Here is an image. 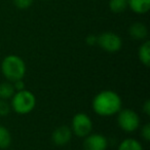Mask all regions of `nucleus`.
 Segmentation results:
<instances>
[{"instance_id":"nucleus-16","label":"nucleus","mask_w":150,"mask_h":150,"mask_svg":"<svg viewBox=\"0 0 150 150\" xmlns=\"http://www.w3.org/2000/svg\"><path fill=\"white\" fill-rule=\"evenodd\" d=\"M13 4L19 9H27L33 4L34 0H13Z\"/></svg>"},{"instance_id":"nucleus-18","label":"nucleus","mask_w":150,"mask_h":150,"mask_svg":"<svg viewBox=\"0 0 150 150\" xmlns=\"http://www.w3.org/2000/svg\"><path fill=\"white\" fill-rule=\"evenodd\" d=\"M141 135L144 138L145 141H150V125L149 123H146L143 127H142L141 131Z\"/></svg>"},{"instance_id":"nucleus-8","label":"nucleus","mask_w":150,"mask_h":150,"mask_svg":"<svg viewBox=\"0 0 150 150\" xmlns=\"http://www.w3.org/2000/svg\"><path fill=\"white\" fill-rule=\"evenodd\" d=\"M72 137V129L68 127L67 125H62L59 127L52 135V139L56 145L58 146H64L71 140Z\"/></svg>"},{"instance_id":"nucleus-20","label":"nucleus","mask_w":150,"mask_h":150,"mask_svg":"<svg viewBox=\"0 0 150 150\" xmlns=\"http://www.w3.org/2000/svg\"><path fill=\"white\" fill-rule=\"evenodd\" d=\"M15 90H18L20 92V91H23L24 90V82L22 81V79H19L17 80V81H15Z\"/></svg>"},{"instance_id":"nucleus-9","label":"nucleus","mask_w":150,"mask_h":150,"mask_svg":"<svg viewBox=\"0 0 150 150\" xmlns=\"http://www.w3.org/2000/svg\"><path fill=\"white\" fill-rule=\"evenodd\" d=\"M127 7L134 13L143 15L149 11L150 0H127Z\"/></svg>"},{"instance_id":"nucleus-14","label":"nucleus","mask_w":150,"mask_h":150,"mask_svg":"<svg viewBox=\"0 0 150 150\" xmlns=\"http://www.w3.org/2000/svg\"><path fill=\"white\" fill-rule=\"evenodd\" d=\"M11 143V136L8 129L0 125V149H5Z\"/></svg>"},{"instance_id":"nucleus-12","label":"nucleus","mask_w":150,"mask_h":150,"mask_svg":"<svg viewBox=\"0 0 150 150\" xmlns=\"http://www.w3.org/2000/svg\"><path fill=\"white\" fill-rule=\"evenodd\" d=\"M109 8L114 13H122L127 8V0H110Z\"/></svg>"},{"instance_id":"nucleus-7","label":"nucleus","mask_w":150,"mask_h":150,"mask_svg":"<svg viewBox=\"0 0 150 150\" xmlns=\"http://www.w3.org/2000/svg\"><path fill=\"white\" fill-rule=\"evenodd\" d=\"M107 146V139L100 134H90L83 142L84 150H106Z\"/></svg>"},{"instance_id":"nucleus-4","label":"nucleus","mask_w":150,"mask_h":150,"mask_svg":"<svg viewBox=\"0 0 150 150\" xmlns=\"http://www.w3.org/2000/svg\"><path fill=\"white\" fill-rule=\"evenodd\" d=\"M117 121L121 129L125 132H134L140 125V118L136 112L131 109H123L118 111Z\"/></svg>"},{"instance_id":"nucleus-17","label":"nucleus","mask_w":150,"mask_h":150,"mask_svg":"<svg viewBox=\"0 0 150 150\" xmlns=\"http://www.w3.org/2000/svg\"><path fill=\"white\" fill-rule=\"evenodd\" d=\"M11 111L8 103L4 100H0V116H6Z\"/></svg>"},{"instance_id":"nucleus-1","label":"nucleus","mask_w":150,"mask_h":150,"mask_svg":"<svg viewBox=\"0 0 150 150\" xmlns=\"http://www.w3.org/2000/svg\"><path fill=\"white\" fill-rule=\"evenodd\" d=\"M93 108L101 116H110L117 113L121 108L120 97L112 91H103L95 97Z\"/></svg>"},{"instance_id":"nucleus-3","label":"nucleus","mask_w":150,"mask_h":150,"mask_svg":"<svg viewBox=\"0 0 150 150\" xmlns=\"http://www.w3.org/2000/svg\"><path fill=\"white\" fill-rule=\"evenodd\" d=\"M11 106L17 113L20 114H27L34 109L36 104L35 96L29 91H20L13 95Z\"/></svg>"},{"instance_id":"nucleus-21","label":"nucleus","mask_w":150,"mask_h":150,"mask_svg":"<svg viewBox=\"0 0 150 150\" xmlns=\"http://www.w3.org/2000/svg\"><path fill=\"white\" fill-rule=\"evenodd\" d=\"M143 110L147 115H150V101L149 100L146 101L145 104L143 105Z\"/></svg>"},{"instance_id":"nucleus-13","label":"nucleus","mask_w":150,"mask_h":150,"mask_svg":"<svg viewBox=\"0 0 150 150\" xmlns=\"http://www.w3.org/2000/svg\"><path fill=\"white\" fill-rule=\"evenodd\" d=\"M118 150H143V148L137 140L125 139L120 143Z\"/></svg>"},{"instance_id":"nucleus-10","label":"nucleus","mask_w":150,"mask_h":150,"mask_svg":"<svg viewBox=\"0 0 150 150\" xmlns=\"http://www.w3.org/2000/svg\"><path fill=\"white\" fill-rule=\"evenodd\" d=\"M129 33L132 38L136 40H143L147 37L148 35V29L143 23H134L133 25L129 27Z\"/></svg>"},{"instance_id":"nucleus-19","label":"nucleus","mask_w":150,"mask_h":150,"mask_svg":"<svg viewBox=\"0 0 150 150\" xmlns=\"http://www.w3.org/2000/svg\"><path fill=\"white\" fill-rule=\"evenodd\" d=\"M86 43H88V45H95V44H97V41H98V36L88 35V37H86Z\"/></svg>"},{"instance_id":"nucleus-6","label":"nucleus","mask_w":150,"mask_h":150,"mask_svg":"<svg viewBox=\"0 0 150 150\" xmlns=\"http://www.w3.org/2000/svg\"><path fill=\"white\" fill-rule=\"evenodd\" d=\"M93 129V122L91 118L84 113L74 115L72 120V132L78 137H86Z\"/></svg>"},{"instance_id":"nucleus-11","label":"nucleus","mask_w":150,"mask_h":150,"mask_svg":"<svg viewBox=\"0 0 150 150\" xmlns=\"http://www.w3.org/2000/svg\"><path fill=\"white\" fill-rule=\"evenodd\" d=\"M139 59L146 67L150 66V41H145L139 48Z\"/></svg>"},{"instance_id":"nucleus-15","label":"nucleus","mask_w":150,"mask_h":150,"mask_svg":"<svg viewBox=\"0 0 150 150\" xmlns=\"http://www.w3.org/2000/svg\"><path fill=\"white\" fill-rule=\"evenodd\" d=\"M15 95V88L8 82H3L0 84V99L7 100Z\"/></svg>"},{"instance_id":"nucleus-2","label":"nucleus","mask_w":150,"mask_h":150,"mask_svg":"<svg viewBox=\"0 0 150 150\" xmlns=\"http://www.w3.org/2000/svg\"><path fill=\"white\" fill-rule=\"evenodd\" d=\"M2 73L11 81H17L24 77L26 66L24 61L18 56H8L3 60L1 65Z\"/></svg>"},{"instance_id":"nucleus-5","label":"nucleus","mask_w":150,"mask_h":150,"mask_svg":"<svg viewBox=\"0 0 150 150\" xmlns=\"http://www.w3.org/2000/svg\"><path fill=\"white\" fill-rule=\"evenodd\" d=\"M97 44L108 52H116L121 48L122 41L117 34L113 32H104L98 36Z\"/></svg>"}]
</instances>
